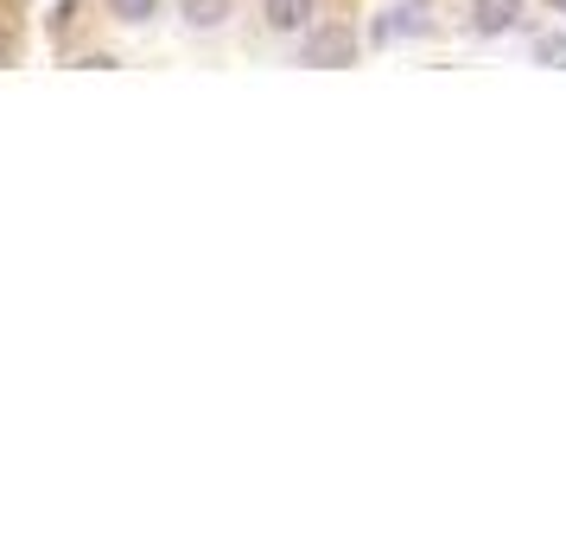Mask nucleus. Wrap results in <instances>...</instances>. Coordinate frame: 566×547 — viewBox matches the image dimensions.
I'll return each instance as SVG.
<instances>
[{
  "mask_svg": "<svg viewBox=\"0 0 566 547\" xmlns=\"http://www.w3.org/2000/svg\"><path fill=\"white\" fill-rule=\"evenodd\" d=\"M363 52V39L344 20H318V27L300 39V64H312V71H350Z\"/></svg>",
  "mask_w": 566,
  "mask_h": 547,
  "instance_id": "nucleus-1",
  "label": "nucleus"
},
{
  "mask_svg": "<svg viewBox=\"0 0 566 547\" xmlns=\"http://www.w3.org/2000/svg\"><path fill=\"white\" fill-rule=\"evenodd\" d=\"M261 27L281 39H306L318 27V0H261Z\"/></svg>",
  "mask_w": 566,
  "mask_h": 547,
  "instance_id": "nucleus-2",
  "label": "nucleus"
},
{
  "mask_svg": "<svg viewBox=\"0 0 566 547\" xmlns=\"http://www.w3.org/2000/svg\"><path fill=\"white\" fill-rule=\"evenodd\" d=\"M522 27V0H471V32L478 39H503Z\"/></svg>",
  "mask_w": 566,
  "mask_h": 547,
  "instance_id": "nucleus-3",
  "label": "nucleus"
},
{
  "mask_svg": "<svg viewBox=\"0 0 566 547\" xmlns=\"http://www.w3.org/2000/svg\"><path fill=\"white\" fill-rule=\"evenodd\" d=\"M179 13L191 32H217V27H230L235 0H179Z\"/></svg>",
  "mask_w": 566,
  "mask_h": 547,
  "instance_id": "nucleus-4",
  "label": "nucleus"
},
{
  "mask_svg": "<svg viewBox=\"0 0 566 547\" xmlns=\"http://www.w3.org/2000/svg\"><path fill=\"white\" fill-rule=\"evenodd\" d=\"M103 7H108L115 27H147V20L159 13V0H103Z\"/></svg>",
  "mask_w": 566,
  "mask_h": 547,
  "instance_id": "nucleus-5",
  "label": "nucleus"
},
{
  "mask_svg": "<svg viewBox=\"0 0 566 547\" xmlns=\"http://www.w3.org/2000/svg\"><path fill=\"white\" fill-rule=\"evenodd\" d=\"M535 57L547 64V57H566V32H541L535 39Z\"/></svg>",
  "mask_w": 566,
  "mask_h": 547,
  "instance_id": "nucleus-6",
  "label": "nucleus"
},
{
  "mask_svg": "<svg viewBox=\"0 0 566 547\" xmlns=\"http://www.w3.org/2000/svg\"><path fill=\"white\" fill-rule=\"evenodd\" d=\"M71 20H77V0H57V13H52V32H64Z\"/></svg>",
  "mask_w": 566,
  "mask_h": 547,
  "instance_id": "nucleus-7",
  "label": "nucleus"
},
{
  "mask_svg": "<svg viewBox=\"0 0 566 547\" xmlns=\"http://www.w3.org/2000/svg\"><path fill=\"white\" fill-rule=\"evenodd\" d=\"M0 64H13V39L7 32H0Z\"/></svg>",
  "mask_w": 566,
  "mask_h": 547,
  "instance_id": "nucleus-8",
  "label": "nucleus"
},
{
  "mask_svg": "<svg viewBox=\"0 0 566 547\" xmlns=\"http://www.w3.org/2000/svg\"><path fill=\"white\" fill-rule=\"evenodd\" d=\"M547 13H566V0H547Z\"/></svg>",
  "mask_w": 566,
  "mask_h": 547,
  "instance_id": "nucleus-9",
  "label": "nucleus"
}]
</instances>
